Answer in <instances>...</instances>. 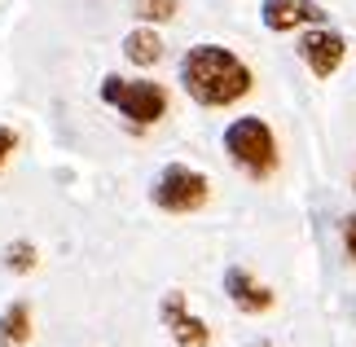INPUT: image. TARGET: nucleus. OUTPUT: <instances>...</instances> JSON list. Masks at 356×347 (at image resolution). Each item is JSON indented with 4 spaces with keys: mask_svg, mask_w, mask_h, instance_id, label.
<instances>
[{
    "mask_svg": "<svg viewBox=\"0 0 356 347\" xmlns=\"http://www.w3.org/2000/svg\"><path fill=\"white\" fill-rule=\"evenodd\" d=\"M176 75H181L185 97L194 106H202V110L238 106L242 97L255 88L251 66H246L234 49H225V45H194V49H185Z\"/></svg>",
    "mask_w": 356,
    "mask_h": 347,
    "instance_id": "nucleus-1",
    "label": "nucleus"
},
{
    "mask_svg": "<svg viewBox=\"0 0 356 347\" xmlns=\"http://www.w3.org/2000/svg\"><path fill=\"white\" fill-rule=\"evenodd\" d=\"M225 154L234 159V168L246 172L251 180H268L273 172H277V136H273V128L259 115H242L225 128Z\"/></svg>",
    "mask_w": 356,
    "mask_h": 347,
    "instance_id": "nucleus-2",
    "label": "nucleus"
},
{
    "mask_svg": "<svg viewBox=\"0 0 356 347\" xmlns=\"http://www.w3.org/2000/svg\"><path fill=\"white\" fill-rule=\"evenodd\" d=\"M102 102L115 106L123 119H132L136 128H154L159 119H168V88L159 79H128V75H106L102 79Z\"/></svg>",
    "mask_w": 356,
    "mask_h": 347,
    "instance_id": "nucleus-3",
    "label": "nucleus"
},
{
    "mask_svg": "<svg viewBox=\"0 0 356 347\" xmlns=\"http://www.w3.org/2000/svg\"><path fill=\"white\" fill-rule=\"evenodd\" d=\"M154 207L159 211H168V216H194L207 207L211 198V180L202 176L198 168H185V163H168V168L159 172L154 180Z\"/></svg>",
    "mask_w": 356,
    "mask_h": 347,
    "instance_id": "nucleus-4",
    "label": "nucleus"
},
{
    "mask_svg": "<svg viewBox=\"0 0 356 347\" xmlns=\"http://www.w3.org/2000/svg\"><path fill=\"white\" fill-rule=\"evenodd\" d=\"M295 53L317 79H330V75H339V66L348 58V40L339 31H330L325 22H317V26H304V31H299Z\"/></svg>",
    "mask_w": 356,
    "mask_h": 347,
    "instance_id": "nucleus-5",
    "label": "nucleus"
},
{
    "mask_svg": "<svg viewBox=\"0 0 356 347\" xmlns=\"http://www.w3.org/2000/svg\"><path fill=\"white\" fill-rule=\"evenodd\" d=\"M159 316H163V325H168V334L176 347H211V330L207 321H202L198 312H189V303L181 290H168L159 303Z\"/></svg>",
    "mask_w": 356,
    "mask_h": 347,
    "instance_id": "nucleus-6",
    "label": "nucleus"
},
{
    "mask_svg": "<svg viewBox=\"0 0 356 347\" xmlns=\"http://www.w3.org/2000/svg\"><path fill=\"white\" fill-rule=\"evenodd\" d=\"M259 18H264L268 31H304V26H317L325 22V9L317 5V0H264L259 5Z\"/></svg>",
    "mask_w": 356,
    "mask_h": 347,
    "instance_id": "nucleus-7",
    "label": "nucleus"
},
{
    "mask_svg": "<svg viewBox=\"0 0 356 347\" xmlns=\"http://www.w3.org/2000/svg\"><path fill=\"white\" fill-rule=\"evenodd\" d=\"M225 295H229V303H234L238 312H246V316H259V312H268L273 303V290L264 286V282H255L251 273L242 268V264H229L225 268Z\"/></svg>",
    "mask_w": 356,
    "mask_h": 347,
    "instance_id": "nucleus-8",
    "label": "nucleus"
},
{
    "mask_svg": "<svg viewBox=\"0 0 356 347\" xmlns=\"http://www.w3.org/2000/svg\"><path fill=\"white\" fill-rule=\"evenodd\" d=\"M123 58H128L132 66H141V71H149V66H159V58H163V35H159L149 22L132 26V31L123 35Z\"/></svg>",
    "mask_w": 356,
    "mask_h": 347,
    "instance_id": "nucleus-9",
    "label": "nucleus"
},
{
    "mask_svg": "<svg viewBox=\"0 0 356 347\" xmlns=\"http://www.w3.org/2000/svg\"><path fill=\"white\" fill-rule=\"evenodd\" d=\"M31 343V308L18 299L0 312V347H26Z\"/></svg>",
    "mask_w": 356,
    "mask_h": 347,
    "instance_id": "nucleus-10",
    "label": "nucleus"
},
{
    "mask_svg": "<svg viewBox=\"0 0 356 347\" xmlns=\"http://www.w3.org/2000/svg\"><path fill=\"white\" fill-rule=\"evenodd\" d=\"M132 13L141 22H149V26H163V22H172L176 13H181V0H132Z\"/></svg>",
    "mask_w": 356,
    "mask_h": 347,
    "instance_id": "nucleus-11",
    "label": "nucleus"
},
{
    "mask_svg": "<svg viewBox=\"0 0 356 347\" xmlns=\"http://www.w3.org/2000/svg\"><path fill=\"white\" fill-rule=\"evenodd\" d=\"M35 264H40L35 242H13L9 251H5V268H9V273H31Z\"/></svg>",
    "mask_w": 356,
    "mask_h": 347,
    "instance_id": "nucleus-12",
    "label": "nucleus"
},
{
    "mask_svg": "<svg viewBox=\"0 0 356 347\" xmlns=\"http://www.w3.org/2000/svg\"><path fill=\"white\" fill-rule=\"evenodd\" d=\"M339 238H343V255L356 264V211L343 216V225H339Z\"/></svg>",
    "mask_w": 356,
    "mask_h": 347,
    "instance_id": "nucleus-13",
    "label": "nucleus"
},
{
    "mask_svg": "<svg viewBox=\"0 0 356 347\" xmlns=\"http://www.w3.org/2000/svg\"><path fill=\"white\" fill-rule=\"evenodd\" d=\"M13 150H18V132H13V128H5V123H0V172L9 168Z\"/></svg>",
    "mask_w": 356,
    "mask_h": 347,
    "instance_id": "nucleus-14",
    "label": "nucleus"
},
{
    "mask_svg": "<svg viewBox=\"0 0 356 347\" xmlns=\"http://www.w3.org/2000/svg\"><path fill=\"white\" fill-rule=\"evenodd\" d=\"M259 347H273V343H259Z\"/></svg>",
    "mask_w": 356,
    "mask_h": 347,
    "instance_id": "nucleus-15",
    "label": "nucleus"
},
{
    "mask_svg": "<svg viewBox=\"0 0 356 347\" xmlns=\"http://www.w3.org/2000/svg\"><path fill=\"white\" fill-rule=\"evenodd\" d=\"M352 185H356V172H352Z\"/></svg>",
    "mask_w": 356,
    "mask_h": 347,
    "instance_id": "nucleus-16",
    "label": "nucleus"
}]
</instances>
